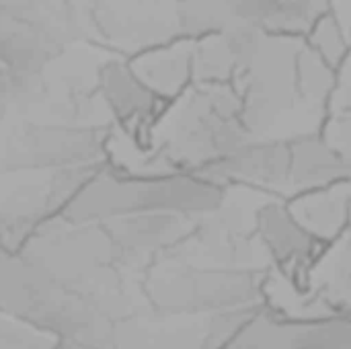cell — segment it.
Segmentation results:
<instances>
[{
	"mask_svg": "<svg viewBox=\"0 0 351 349\" xmlns=\"http://www.w3.org/2000/svg\"><path fill=\"white\" fill-rule=\"evenodd\" d=\"M304 45L335 70L351 51L350 33L346 31L335 10L327 12L313 25V29L304 37Z\"/></svg>",
	"mask_w": 351,
	"mask_h": 349,
	"instance_id": "cell-19",
	"label": "cell"
},
{
	"mask_svg": "<svg viewBox=\"0 0 351 349\" xmlns=\"http://www.w3.org/2000/svg\"><path fill=\"white\" fill-rule=\"evenodd\" d=\"M0 8L12 21L35 23L49 29L66 45L80 35L72 0H0Z\"/></svg>",
	"mask_w": 351,
	"mask_h": 349,
	"instance_id": "cell-16",
	"label": "cell"
},
{
	"mask_svg": "<svg viewBox=\"0 0 351 349\" xmlns=\"http://www.w3.org/2000/svg\"><path fill=\"white\" fill-rule=\"evenodd\" d=\"M278 2L280 8L271 19V23L267 25V33L296 37L302 41L321 16L335 10L333 0H278Z\"/></svg>",
	"mask_w": 351,
	"mask_h": 349,
	"instance_id": "cell-18",
	"label": "cell"
},
{
	"mask_svg": "<svg viewBox=\"0 0 351 349\" xmlns=\"http://www.w3.org/2000/svg\"><path fill=\"white\" fill-rule=\"evenodd\" d=\"M0 311L60 341L115 348V323L21 253H4L0 261Z\"/></svg>",
	"mask_w": 351,
	"mask_h": 349,
	"instance_id": "cell-3",
	"label": "cell"
},
{
	"mask_svg": "<svg viewBox=\"0 0 351 349\" xmlns=\"http://www.w3.org/2000/svg\"><path fill=\"white\" fill-rule=\"evenodd\" d=\"M228 189L193 173L132 175L107 163L60 214L72 222H109L146 212L206 218L226 204Z\"/></svg>",
	"mask_w": 351,
	"mask_h": 349,
	"instance_id": "cell-2",
	"label": "cell"
},
{
	"mask_svg": "<svg viewBox=\"0 0 351 349\" xmlns=\"http://www.w3.org/2000/svg\"><path fill=\"white\" fill-rule=\"evenodd\" d=\"M290 142L282 138L259 140L253 138L232 154L216 160L199 177L228 189L245 185L267 191L280 200L290 197Z\"/></svg>",
	"mask_w": 351,
	"mask_h": 349,
	"instance_id": "cell-11",
	"label": "cell"
},
{
	"mask_svg": "<svg viewBox=\"0 0 351 349\" xmlns=\"http://www.w3.org/2000/svg\"><path fill=\"white\" fill-rule=\"evenodd\" d=\"M253 226L271 267L288 278L296 288L311 292L313 272L329 247L319 243L300 226L284 200H274L261 206L255 214Z\"/></svg>",
	"mask_w": 351,
	"mask_h": 349,
	"instance_id": "cell-10",
	"label": "cell"
},
{
	"mask_svg": "<svg viewBox=\"0 0 351 349\" xmlns=\"http://www.w3.org/2000/svg\"><path fill=\"white\" fill-rule=\"evenodd\" d=\"M335 88V68L321 60L306 45L300 49L296 60V95L298 107L308 115L325 119L329 113V101Z\"/></svg>",
	"mask_w": 351,
	"mask_h": 349,
	"instance_id": "cell-15",
	"label": "cell"
},
{
	"mask_svg": "<svg viewBox=\"0 0 351 349\" xmlns=\"http://www.w3.org/2000/svg\"><path fill=\"white\" fill-rule=\"evenodd\" d=\"M288 142L292 154L290 197L302 191L351 185V156L335 152L319 132L296 134Z\"/></svg>",
	"mask_w": 351,
	"mask_h": 349,
	"instance_id": "cell-12",
	"label": "cell"
},
{
	"mask_svg": "<svg viewBox=\"0 0 351 349\" xmlns=\"http://www.w3.org/2000/svg\"><path fill=\"white\" fill-rule=\"evenodd\" d=\"M132 72L162 101L175 103L193 86V41L177 39L128 60Z\"/></svg>",
	"mask_w": 351,
	"mask_h": 349,
	"instance_id": "cell-13",
	"label": "cell"
},
{
	"mask_svg": "<svg viewBox=\"0 0 351 349\" xmlns=\"http://www.w3.org/2000/svg\"><path fill=\"white\" fill-rule=\"evenodd\" d=\"M331 111H351V51L335 70V88L329 101Z\"/></svg>",
	"mask_w": 351,
	"mask_h": 349,
	"instance_id": "cell-23",
	"label": "cell"
},
{
	"mask_svg": "<svg viewBox=\"0 0 351 349\" xmlns=\"http://www.w3.org/2000/svg\"><path fill=\"white\" fill-rule=\"evenodd\" d=\"M319 134L339 154L351 156V111H331L321 121Z\"/></svg>",
	"mask_w": 351,
	"mask_h": 349,
	"instance_id": "cell-22",
	"label": "cell"
},
{
	"mask_svg": "<svg viewBox=\"0 0 351 349\" xmlns=\"http://www.w3.org/2000/svg\"><path fill=\"white\" fill-rule=\"evenodd\" d=\"M56 349H115V348H97V346H84V344H72V341H60Z\"/></svg>",
	"mask_w": 351,
	"mask_h": 349,
	"instance_id": "cell-25",
	"label": "cell"
},
{
	"mask_svg": "<svg viewBox=\"0 0 351 349\" xmlns=\"http://www.w3.org/2000/svg\"><path fill=\"white\" fill-rule=\"evenodd\" d=\"M302 47V39L267 33L253 66L234 80L243 99L241 117L253 138L271 130L286 113L298 107L296 60Z\"/></svg>",
	"mask_w": 351,
	"mask_h": 349,
	"instance_id": "cell-6",
	"label": "cell"
},
{
	"mask_svg": "<svg viewBox=\"0 0 351 349\" xmlns=\"http://www.w3.org/2000/svg\"><path fill=\"white\" fill-rule=\"evenodd\" d=\"M4 253H8V251H6V249L2 247V243H0V261H2V257H4Z\"/></svg>",
	"mask_w": 351,
	"mask_h": 349,
	"instance_id": "cell-26",
	"label": "cell"
},
{
	"mask_svg": "<svg viewBox=\"0 0 351 349\" xmlns=\"http://www.w3.org/2000/svg\"><path fill=\"white\" fill-rule=\"evenodd\" d=\"M97 91L101 93L115 128L140 154H150L154 130L169 105L156 97L130 68L128 60H111L99 68Z\"/></svg>",
	"mask_w": 351,
	"mask_h": 349,
	"instance_id": "cell-8",
	"label": "cell"
},
{
	"mask_svg": "<svg viewBox=\"0 0 351 349\" xmlns=\"http://www.w3.org/2000/svg\"><path fill=\"white\" fill-rule=\"evenodd\" d=\"M350 206H351V204H350Z\"/></svg>",
	"mask_w": 351,
	"mask_h": 349,
	"instance_id": "cell-29",
	"label": "cell"
},
{
	"mask_svg": "<svg viewBox=\"0 0 351 349\" xmlns=\"http://www.w3.org/2000/svg\"><path fill=\"white\" fill-rule=\"evenodd\" d=\"M0 68H2V66H0Z\"/></svg>",
	"mask_w": 351,
	"mask_h": 349,
	"instance_id": "cell-28",
	"label": "cell"
},
{
	"mask_svg": "<svg viewBox=\"0 0 351 349\" xmlns=\"http://www.w3.org/2000/svg\"><path fill=\"white\" fill-rule=\"evenodd\" d=\"M97 37L123 60L183 39L179 0H90Z\"/></svg>",
	"mask_w": 351,
	"mask_h": 349,
	"instance_id": "cell-7",
	"label": "cell"
},
{
	"mask_svg": "<svg viewBox=\"0 0 351 349\" xmlns=\"http://www.w3.org/2000/svg\"><path fill=\"white\" fill-rule=\"evenodd\" d=\"M14 21L0 8V43H2V39H4V35L8 33V29H10V25H12Z\"/></svg>",
	"mask_w": 351,
	"mask_h": 349,
	"instance_id": "cell-24",
	"label": "cell"
},
{
	"mask_svg": "<svg viewBox=\"0 0 351 349\" xmlns=\"http://www.w3.org/2000/svg\"><path fill=\"white\" fill-rule=\"evenodd\" d=\"M115 125H74L64 121L23 123L10 132L0 154V175L21 171H58L109 163Z\"/></svg>",
	"mask_w": 351,
	"mask_h": 349,
	"instance_id": "cell-5",
	"label": "cell"
},
{
	"mask_svg": "<svg viewBox=\"0 0 351 349\" xmlns=\"http://www.w3.org/2000/svg\"><path fill=\"white\" fill-rule=\"evenodd\" d=\"M348 33H350V41H351V27H350V29H348Z\"/></svg>",
	"mask_w": 351,
	"mask_h": 349,
	"instance_id": "cell-27",
	"label": "cell"
},
{
	"mask_svg": "<svg viewBox=\"0 0 351 349\" xmlns=\"http://www.w3.org/2000/svg\"><path fill=\"white\" fill-rule=\"evenodd\" d=\"M265 272L234 267H197L169 257L156 259L140 280L154 315H214L263 306Z\"/></svg>",
	"mask_w": 351,
	"mask_h": 349,
	"instance_id": "cell-4",
	"label": "cell"
},
{
	"mask_svg": "<svg viewBox=\"0 0 351 349\" xmlns=\"http://www.w3.org/2000/svg\"><path fill=\"white\" fill-rule=\"evenodd\" d=\"M60 339L0 311V349H56Z\"/></svg>",
	"mask_w": 351,
	"mask_h": 349,
	"instance_id": "cell-21",
	"label": "cell"
},
{
	"mask_svg": "<svg viewBox=\"0 0 351 349\" xmlns=\"http://www.w3.org/2000/svg\"><path fill=\"white\" fill-rule=\"evenodd\" d=\"M68 290L90 300L115 325L136 317L113 239L99 222L56 216L41 224L19 251Z\"/></svg>",
	"mask_w": 351,
	"mask_h": 349,
	"instance_id": "cell-1",
	"label": "cell"
},
{
	"mask_svg": "<svg viewBox=\"0 0 351 349\" xmlns=\"http://www.w3.org/2000/svg\"><path fill=\"white\" fill-rule=\"evenodd\" d=\"M284 202L300 226L327 247L351 228V185L302 191Z\"/></svg>",
	"mask_w": 351,
	"mask_h": 349,
	"instance_id": "cell-14",
	"label": "cell"
},
{
	"mask_svg": "<svg viewBox=\"0 0 351 349\" xmlns=\"http://www.w3.org/2000/svg\"><path fill=\"white\" fill-rule=\"evenodd\" d=\"M237 76L239 70L222 31L193 41V84H230Z\"/></svg>",
	"mask_w": 351,
	"mask_h": 349,
	"instance_id": "cell-17",
	"label": "cell"
},
{
	"mask_svg": "<svg viewBox=\"0 0 351 349\" xmlns=\"http://www.w3.org/2000/svg\"><path fill=\"white\" fill-rule=\"evenodd\" d=\"M202 218L173 212L130 214L103 222L121 255V267L128 276H142L148 267L191 239Z\"/></svg>",
	"mask_w": 351,
	"mask_h": 349,
	"instance_id": "cell-9",
	"label": "cell"
},
{
	"mask_svg": "<svg viewBox=\"0 0 351 349\" xmlns=\"http://www.w3.org/2000/svg\"><path fill=\"white\" fill-rule=\"evenodd\" d=\"M222 35H224L226 45H228V49H230V53L234 58L239 76L253 66V62L261 53L263 43L267 39L265 27L253 25V23H241V21H230L222 29Z\"/></svg>",
	"mask_w": 351,
	"mask_h": 349,
	"instance_id": "cell-20",
	"label": "cell"
}]
</instances>
